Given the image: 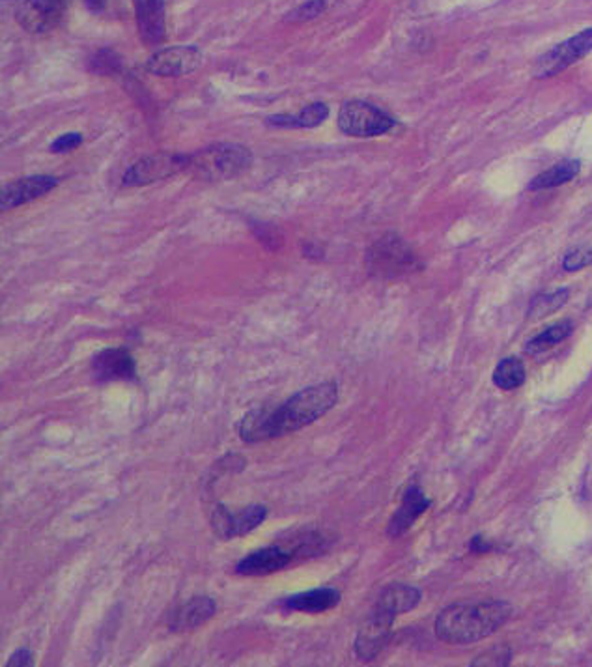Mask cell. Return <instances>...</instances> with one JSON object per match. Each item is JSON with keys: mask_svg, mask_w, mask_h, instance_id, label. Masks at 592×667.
Instances as JSON below:
<instances>
[{"mask_svg": "<svg viewBox=\"0 0 592 667\" xmlns=\"http://www.w3.org/2000/svg\"><path fill=\"white\" fill-rule=\"evenodd\" d=\"M338 402V385L322 381L308 385L277 406H258L247 412L238 434L245 443H262L285 438L329 413Z\"/></svg>", "mask_w": 592, "mask_h": 667, "instance_id": "obj_1", "label": "cell"}, {"mask_svg": "<svg viewBox=\"0 0 592 667\" xmlns=\"http://www.w3.org/2000/svg\"><path fill=\"white\" fill-rule=\"evenodd\" d=\"M512 608L506 602L488 600L479 604H454L445 608L436 620V636L443 643L469 645L492 634L510 619Z\"/></svg>", "mask_w": 592, "mask_h": 667, "instance_id": "obj_2", "label": "cell"}, {"mask_svg": "<svg viewBox=\"0 0 592 667\" xmlns=\"http://www.w3.org/2000/svg\"><path fill=\"white\" fill-rule=\"evenodd\" d=\"M251 165V151L240 144H215L191 155L189 169L204 180L219 182L242 174Z\"/></svg>", "mask_w": 592, "mask_h": 667, "instance_id": "obj_3", "label": "cell"}, {"mask_svg": "<svg viewBox=\"0 0 592 667\" xmlns=\"http://www.w3.org/2000/svg\"><path fill=\"white\" fill-rule=\"evenodd\" d=\"M367 267L374 277L397 279L417 271L421 266L417 255L404 240L394 234H387L369 249Z\"/></svg>", "mask_w": 592, "mask_h": 667, "instance_id": "obj_4", "label": "cell"}, {"mask_svg": "<svg viewBox=\"0 0 592 667\" xmlns=\"http://www.w3.org/2000/svg\"><path fill=\"white\" fill-rule=\"evenodd\" d=\"M394 120L367 101H348L338 112V128L349 137H378L390 131Z\"/></svg>", "mask_w": 592, "mask_h": 667, "instance_id": "obj_5", "label": "cell"}, {"mask_svg": "<svg viewBox=\"0 0 592 667\" xmlns=\"http://www.w3.org/2000/svg\"><path fill=\"white\" fill-rule=\"evenodd\" d=\"M191 165V155L185 153H174V151H160L144 157V160L133 163L124 178V187H139L148 185L153 182H160L165 178H171Z\"/></svg>", "mask_w": 592, "mask_h": 667, "instance_id": "obj_6", "label": "cell"}, {"mask_svg": "<svg viewBox=\"0 0 592 667\" xmlns=\"http://www.w3.org/2000/svg\"><path fill=\"white\" fill-rule=\"evenodd\" d=\"M267 518L265 505H249L240 510H232L226 505L219 503L212 513V529L217 538L232 540L238 537H245L258 529Z\"/></svg>", "mask_w": 592, "mask_h": 667, "instance_id": "obj_7", "label": "cell"}, {"mask_svg": "<svg viewBox=\"0 0 592 667\" xmlns=\"http://www.w3.org/2000/svg\"><path fill=\"white\" fill-rule=\"evenodd\" d=\"M592 51V26L576 34L574 37L566 39V42L559 44L551 51H547L538 62H536V77L545 78L556 73H561L568 66H572L576 60L583 58L587 53Z\"/></svg>", "mask_w": 592, "mask_h": 667, "instance_id": "obj_8", "label": "cell"}, {"mask_svg": "<svg viewBox=\"0 0 592 667\" xmlns=\"http://www.w3.org/2000/svg\"><path fill=\"white\" fill-rule=\"evenodd\" d=\"M296 558L297 556L294 552V546L286 547L283 544H269L240 559L238 565H235V574L247 578L269 576L290 567Z\"/></svg>", "mask_w": 592, "mask_h": 667, "instance_id": "obj_9", "label": "cell"}, {"mask_svg": "<svg viewBox=\"0 0 592 667\" xmlns=\"http://www.w3.org/2000/svg\"><path fill=\"white\" fill-rule=\"evenodd\" d=\"M73 0H25L17 19L25 30L44 34L57 28L66 17Z\"/></svg>", "mask_w": 592, "mask_h": 667, "instance_id": "obj_10", "label": "cell"}, {"mask_svg": "<svg viewBox=\"0 0 592 667\" xmlns=\"http://www.w3.org/2000/svg\"><path fill=\"white\" fill-rule=\"evenodd\" d=\"M92 374L96 381H137L139 370L131 351L124 346L105 348L92 360Z\"/></svg>", "mask_w": 592, "mask_h": 667, "instance_id": "obj_11", "label": "cell"}, {"mask_svg": "<svg viewBox=\"0 0 592 667\" xmlns=\"http://www.w3.org/2000/svg\"><path fill=\"white\" fill-rule=\"evenodd\" d=\"M394 615L381 611L378 608L372 610L367 622L361 626V631L355 638V654L363 662H372L379 656V652L385 649L390 638V628L394 622Z\"/></svg>", "mask_w": 592, "mask_h": 667, "instance_id": "obj_12", "label": "cell"}, {"mask_svg": "<svg viewBox=\"0 0 592 667\" xmlns=\"http://www.w3.org/2000/svg\"><path fill=\"white\" fill-rule=\"evenodd\" d=\"M203 55L192 46H174L155 51L146 62V69L157 77H180L201 68Z\"/></svg>", "mask_w": 592, "mask_h": 667, "instance_id": "obj_13", "label": "cell"}, {"mask_svg": "<svg viewBox=\"0 0 592 667\" xmlns=\"http://www.w3.org/2000/svg\"><path fill=\"white\" fill-rule=\"evenodd\" d=\"M57 185H58V180L55 176H46V174L16 180L3 187V193H0V210L8 212V210L23 206L30 201H36V199H39V196L47 194Z\"/></svg>", "mask_w": 592, "mask_h": 667, "instance_id": "obj_14", "label": "cell"}, {"mask_svg": "<svg viewBox=\"0 0 592 667\" xmlns=\"http://www.w3.org/2000/svg\"><path fill=\"white\" fill-rule=\"evenodd\" d=\"M217 613V602L210 597H192L180 606H176L169 619V628L172 632H187L194 631L208 620H212Z\"/></svg>", "mask_w": 592, "mask_h": 667, "instance_id": "obj_15", "label": "cell"}, {"mask_svg": "<svg viewBox=\"0 0 592 667\" xmlns=\"http://www.w3.org/2000/svg\"><path fill=\"white\" fill-rule=\"evenodd\" d=\"M133 8L139 25V36L150 46L161 44L165 39V0H133Z\"/></svg>", "mask_w": 592, "mask_h": 667, "instance_id": "obj_16", "label": "cell"}, {"mask_svg": "<svg viewBox=\"0 0 592 667\" xmlns=\"http://www.w3.org/2000/svg\"><path fill=\"white\" fill-rule=\"evenodd\" d=\"M430 505H431L430 499L424 495V492L417 485L410 486L402 497L399 510L394 513V516L389 522V527H387L389 537L399 538L404 533H408L411 529V526L415 524V520L424 515V510Z\"/></svg>", "mask_w": 592, "mask_h": 667, "instance_id": "obj_17", "label": "cell"}, {"mask_svg": "<svg viewBox=\"0 0 592 667\" xmlns=\"http://www.w3.org/2000/svg\"><path fill=\"white\" fill-rule=\"evenodd\" d=\"M340 593L337 589L322 587V589H310V591L297 593L292 597H286L279 602V606L285 611H299L308 615H318L326 613L340 604Z\"/></svg>", "mask_w": 592, "mask_h": 667, "instance_id": "obj_18", "label": "cell"}, {"mask_svg": "<svg viewBox=\"0 0 592 667\" xmlns=\"http://www.w3.org/2000/svg\"><path fill=\"white\" fill-rule=\"evenodd\" d=\"M419 602H421V591L417 587L406 583H392L383 589L374 608L399 617L402 613L415 610Z\"/></svg>", "mask_w": 592, "mask_h": 667, "instance_id": "obj_19", "label": "cell"}, {"mask_svg": "<svg viewBox=\"0 0 592 667\" xmlns=\"http://www.w3.org/2000/svg\"><path fill=\"white\" fill-rule=\"evenodd\" d=\"M327 116H329V107L322 101H316V103L306 105L296 116L277 114V116H269L265 122L275 128H306L308 130V128L320 126Z\"/></svg>", "mask_w": 592, "mask_h": 667, "instance_id": "obj_20", "label": "cell"}, {"mask_svg": "<svg viewBox=\"0 0 592 667\" xmlns=\"http://www.w3.org/2000/svg\"><path fill=\"white\" fill-rule=\"evenodd\" d=\"M579 169H581L579 162H563V163H559V165H556V167H551L549 171H545V172L538 174V176L531 182L529 189H531V191H540V189H549V187L563 185V183H566V182L574 180V178L577 176Z\"/></svg>", "mask_w": 592, "mask_h": 667, "instance_id": "obj_21", "label": "cell"}, {"mask_svg": "<svg viewBox=\"0 0 592 667\" xmlns=\"http://www.w3.org/2000/svg\"><path fill=\"white\" fill-rule=\"evenodd\" d=\"M524 381H525V367L518 358L503 360L493 372V383L503 391L518 389Z\"/></svg>", "mask_w": 592, "mask_h": 667, "instance_id": "obj_22", "label": "cell"}, {"mask_svg": "<svg viewBox=\"0 0 592 667\" xmlns=\"http://www.w3.org/2000/svg\"><path fill=\"white\" fill-rule=\"evenodd\" d=\"M574 329V324L572 322H559L556 326L547 328L545 331H542L538 337H535L533 340L527 342V353H538V351H544L551 346L559 344L561 340H565Z\"/></svg>", "mask_w": 592, "mask_h": 667, "instance_id": "obj_23", "label": "cell"}, {"mask_svg": "<svg viewBox=\"0 0 592 667\" xmlns=\"http://www.w3.org/2000/svg\"><path fill=\"white\" fill-rule=\"evenodd\" d=\"M568 290H559L556 294L549 296H540L533 301L531 308H529V317L531 318H545L549 317L551 312H556L557 308H561L565 305V301L568 299Z\"/></svg>", "mask_w": 592, "mask_h": 667, "instance_id": "obj_24", "label": "cell"}, {"mask_svg": "<svg viewBox=\"0 0 592 667\" xmlns=\"http://www.w3.org/2000/svg\"><path fill=\"white\" fill-rule=\"evenodd\" d=\"M327 8L326 0H306V3L299 5L297 8H294L288 16L286 21L288 23H305V21H312L316 17H320Z\"/></svg>", "mask_w": 592, "mask_h": 667, "instance_id": "obj_25", "label": "cell"}, {"mask_svg": "<svg viewBox=\"0 0 592 667\" xmlns=\"http://www.w3.org/2000/svg\"><path fill=\"white\" fill-rule=\"evenodd\" d=\"M510 662V651L506 645H497L486 652H483L479 658H475L473 665H506Z\"/></svg>", "mask_w": 592, "mask_h": 667, "instance_id": "obj_26", "label": "cell"}, {"mask_svg": "<svg viewBox=\"0 0 592 667\" xmlns=\"http://www.w3.org/2000/svg\"><path fill=\"white\" fill-rule=\"evenodd\" d=\"M92 66H94V71H98V73H110L120 66V58H118V55L114 51L103 49L96 55Z\"/></svg>", "mask_w": 592, "mask_h": 667, "instance_id": "obj_27", "label": "cell"}, {"mask_svg": "<svg viewBox=\"0 0 592 667\" xmlns=\"http://www.w3.org/2000/svg\"><path fill=\"white\" fill-rule=\"evenodd\" d=\"M81 144H83V135L81 133H66V135H60L51 144V151L53 153H66V151H71V150L78 148Z\"/></svg>", "mask_w": 592, "mask_h": 667, "instance_id": "obj_28", "label": "cell"}, {"mask_svg": "<svg viewBox=\"0 0 592 667\" xmlns=\"http://www.w3.org/2000/svg\"><path fill=\"white\" fill-rule=\"evenodd\" d=\"M592 262V249H576L565 258L566 271H577Z\"/></svg>", "mask_w": 592, "mask_h": 667, "instance_id": "obj_29", "label": "cell"}, {"mask_svg": "<svg viewBox=\"0 0 592 667\" xmlns=\"http://www.w3.org/2000/svg\"><path fill=\"white\" fill-rule=\"evenodd\" d=\"M8 667H16V665H21V667H28V665H34V654L28 651V649H17L6 662Z\"/></svg>", "mask_w": 592, "mask_h": 667, "instance_id": "obj_30", "label": "cell"}, {"mask_svg": "<svg viewBox=\"0 0 592 667\" xmlns=\"http://www.w3.org/2000/svg\"><path fill=\"white\" fill-rule=\"evenodd\" d=\"M87 5L92 12H101L105 8V0H87Z\"/></svg>", "mask_w": 592, "mask_h": 667, "instance_id": "obj_31", "label": "cell"}]
</instances>
